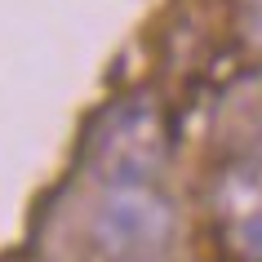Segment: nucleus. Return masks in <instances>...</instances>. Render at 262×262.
<instances>
[{
    "instance_id": "1",
    "label": "nucleus",
    "mask_w": 262,
    "mask_h": 262,
    "mask_svg": "<svg viewBox=\"0 0 262 262\" xmlns=\"http://www.w3.org/2000/svg\"><path fill=\"white\" fill-rule=\"evenodd\" d=\"M173 151V124L165 102L151 89H134L111 98L98 111L80 138V169L98 187H151L169 165Z\"/></svg>"
},
{
    "instance_id": "2",
    "label": "nucleus",
    "mask_w": 262,
    "mask_h": 262,
    "mask_svg": "<svg viewBox=\"0 0 262 262\" xmlns=\"http://www.w3.org/2000/svg\"><path fill=\"white\" fill-rule=\"evenodd\" d=\"M173 240V205L151 187H120L94 218V245L107 262H156Z\"/></svg>"
},
{
    "instance_id": "3",
    "label": "nucleus",
    "mask_w": 262,
    "mask_h": 262,
    "mask_svg": "<svg viewBox=\"0 0 262 262\" xmlns=\"http://www.w3.org/2000/svg\"><path fill=\"white\" fill-rule=\"evenodd\" d=\"M218 240L231 262H262V187L249 178V191L222 195Z\"/></svg>"
},
{
    "instance_id": "4",
    "label": "nucleus",
    "mask_w": 262,
    "mask_h": 262,
    "mask_svg": "<svg viewBox=\"0 0 262 262\" xmlns=\"http://www.w3.org/2000/svg\"><path fill=\"white\" fill-rule=\"evenodd\" d=\"M253 5H262V0H253Z\"/></svg>"
}]
</instances>
